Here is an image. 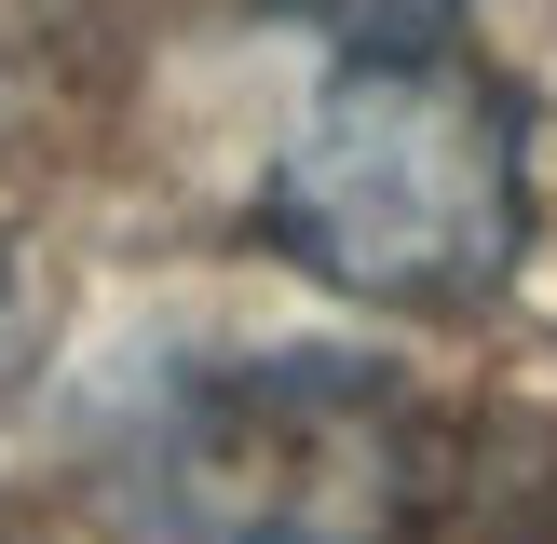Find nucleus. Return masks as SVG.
Returning a JSON list of instances; mask_svg holds the SVG:
<instances>
[{
	"instance_id": "obj_1",
	"label": "nucleus",
	"mask_w": 557,
	"mask_h": 544,
	"mask_svg": "<svg viewBox=\"0 0 557 544\" xmlns=\"http://www.w3.org/2000/svg\"><path fill=\"white\" fill-rule=\"evenodd\" d=\"M517 422H462L408 368L341 341H259L163 368L96 490L136 544H544L504 462Z\"/></svg>"
},
{
	"instance_id": "obj_2",
	"label": "nucleus",
	"mask_w": 557,
	"mask_h": 544,
	"mask_svg": "<svg viewBox=\"0 0 557 544\" xmlns=\"http://www.w3.org/2000/svg\"><path fill=\"white\" fill-rule=\"evenodd\" d=\"M259 232L368 313H476L531 259V123L490 69H326L259 177Z\"/></svg>"
},
{
	"instance_id": "obj_3",
	"label": "nucleus",
	"mask_w": 557,
	"mask_h": 544,
	"mask_svg": "<svg viewBox=\"0 0 557 544\" xmlns=\"http://www.w3.org/2000/svg\"><path fill=\"white\" fill-rule=\"evenodd\" d=\"M259 14L313 27L341 69H435L462 41V0H259Z\"/></svg>"
}]
</instances>
